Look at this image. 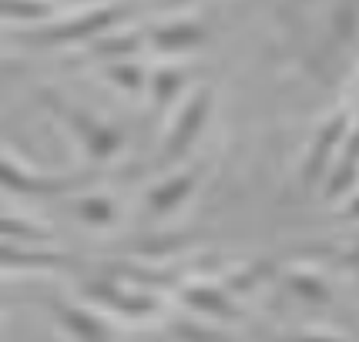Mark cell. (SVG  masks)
I'll return each mask as SVG.
<instances>
[{
  "instance_id": "6da1fadb",
  "label": "cell",
  "mask_w": 359,
  "mask_h": 342,
  "mask_svg": "<svg viewBox=\"0 0 359 342\" xmlns=\"http://www.w3.org/2000/svg\"><path fill=\"white\" fill-rule=\"evenodd\" d=\"M108 208H111V205L101 202V198H88V202H81V215L88 218V221H108V218H111Z\"/></svg>"
}]
</instances>
